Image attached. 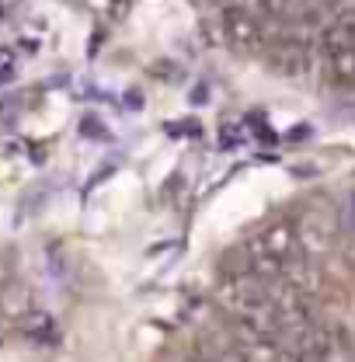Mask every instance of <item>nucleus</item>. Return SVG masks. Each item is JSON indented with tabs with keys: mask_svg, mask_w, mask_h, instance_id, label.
Masks as SVG:
<instances>
[{
	"mask_svg": "<svg viewBox=\"0 0 355 362\" xmlns=\"http://www.w3.org/2000/svg\"><path fill=\"white\" fill-rule=\"evenodd\" d=\"M223 21V35H226V42L233 45L237 52H255L258 45L265 42V32H262V25H258V18L248 11V7H223L220 14Z\"/></svg>",
	"mask_w": 355,
	"mask_h": 362,
	"instance_id": "1",
	"label": "nucleus"
},
{
	"mask_svg": "<svg viewBox=\"0 0 355 362\" xmlns=\"http://www.w3.org/2000/svg\"><path fill=\"white\" fill-rule=\"evenodd\" d=\"M268 70L282 77H303L310 70V49L300 39H279L268 49Z\"/></svg>",
	"mask_w": 355,
	"mask_h": 362,
	"instance_id": "2",
	"label": "nucleus"
},
{
	"mask_svg": "<svg viewBox=\"0 0 355 362\" xmlns=\"http://www.w3.org/2000/svg\"><path fill=\"white\" fill-rule=\"evenodd\" d=\"M258 244L265 247L272 258H279L282 265H289V262L303 258V251H300V233H296V226L286 223V220L268 223L265 230L258 233Z\"/></svg>",
	"mask_w": 355,
	"mask_h": 362,
	"instance_id": "3",
	"label": "nucleus"
},
{
	"mask_svg": "<svg viewBox=\"0 0 355 362\" xmlns=\"http://www.w3.org/2000/svg\"><path fill=\"white\" fill-rule=\"evenodd\" d=\"M296 233H300V251H303V258H320V255H327L331 251V233H334V226L331 220L324 216V213H307L300 226H296Z\"/></svg>",
	"mask_w": 355,
	"mask_h": 362,
	"instance_id": "4",
	"label": "nucleus"
},
{
	"mask_svg": "<svg viewBox=\"0 0 355 362\" xmlns=\"http://www.w3.org/2000/svg\"><path fill=\"white\" fill-rule=\"evenodd\" d=\"M0 314L7 317V320H28V317L35 314V300H32V289L25 286V282H18V279H7L4 286H0Z\"/></svg>",
	"mask_w": 355,
	"mask_h": 362,
	"instance_id": "5",
	"label": "nucleus"
},
{
	"mask_svg": "<svg viewBox=\"0 0 355 362\" xmlns=\"http://www.w3.org/2000/svg\"><path fill=\"white\" fill-rule=\"evenodd\" d=\"M303 296H317V293H324V272L317 269V262L313 258H296V262H289L286 272H282Z\"/></svg>",
	"mask_w": 355,
	"mask_h": 362,
	"instance_id": "6",
	"label": "nucleus"
},
{
	"mask_svg": "<svg viewBox=\"0 0 355 362\" xmlns=\"http://www.w3.org/2000/svg\"><path fill=\"white\" fill-rule=\"evenodd\" d=\"M324 49L334 52V49H355V7L342 11L327 28H324Z\"/></svg>",
	"mask_w": 355,
	"mask_h": 362,
	"instance_id": "7",
	"label": "nucleus"
},
{
	"mask_svg": "<svg viewBox=\"0 0 355 362\" xmlns=\"http://www.w3.org/2000/svg\"><path fill=\"white\" fill-rule=\"evenodd\" d=\"M199 362H248L240 356L233 338H220V334H206L199 341Z\"/></svg>",
	"mask_w": 355,
	"mask_h": 362,
	"instance_id": "8",
	"label": "nucleus"
},
{
	"mask_svg": "<svg viewBox=\"0 0 355 362\" xmlns=\"http://www.w3.org/2000/svg\"><path fill=\"white\" fill-rule=\"evenodd\" d=\"M327 74L334 84H355V49L327 52Z\"/></svg>",
	"mask_w": 355,
	"mask_h": 362,
	"instance_id": "9",
	"label": "nucleus"
},
{
	"mask_svg": "<svg viewBox=\"0 0 355 362\" xmlns=\"http://www.w3.org/2000/svg\"><path fill=\"white\" fill-rule=\"evenodd\" d=\"M310 0H262V7H265L272 18H289V14H296V11H303Z\"/></svg>",
	"mask_w": 355,
	"mask_h": 362,
	"instance_id": "10",
	"label": "nucleus"
},
{
	"mask_svg": "<svg viewBox=\"0 0 355 362\" xmlns=\"http://www.w3.org/2000/svg\"><path fill=\"white\" fill-rule=\"evenodd\" d=\"M14 74V52L11 49H0V81H7Z\"/></svg>",
	"mask_w": 355,
	"mask_h": 362,
	"instance_id": "11",
	"label": "nucleus"
},
{
	"mask_svg": "<svg viewBox=\"0 0 355 362\" xmlns=\"http://www.w3.org/2000/svg\"><path fill=\"white\" fill-rule=\"evenodd\" d=\"M122 11H126V0H115V18H122Z\"/></svg>",
	"mask_w": 355,
	"mask_h": 362,
	"instance_id": "12",
	"label": "nucleus"
},
{
	"mask_svg": "<svg viewBox=\"0 0 355 362\" xmlns=\"http://www.w3.org/2000/svg\"><path fill=\"white\" fill-rule=\"evenodd\" d=\"M192 4H195V7H206V4H213V0H192Z\"/></svg>",
	"mask_w": 355,
	"mask_h": 362,
	"instance_id": "13",
	"label": "nucleus"
},
{
	"mask_svg": "<svg viewBox=\"0 0 355 362\" xmlns=\"http://www.w3.org/2000/svg\"><path fill=\"white\" fill-rule=\"evenodd\" d=\"M195 362H199V359H195Z\"/></svg>",
	"mask_w": 355,
	"mask_h": 362,
	"instance_id": "14",
	"label": "nucleus"
}]
</instances>
